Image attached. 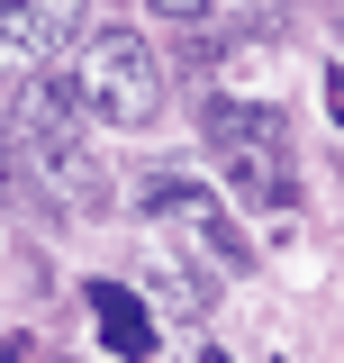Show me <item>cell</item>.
Masks as SVG:
<instances>
[{"mask_svg":"<svg viewBox=\"0 0 344 363\" xmlns=\"http://www.w3.org/2000/svg\"><path fill=\"white\" fill-rule=\"evenodd\" d=\"M326 109H336V118H344V73H326Z\"/></svg>","mask_w":344,"mask_h":363,"instance_id":"cell-7","label":"cell"},{"mask_svg":"<svg viewBox=\"0 0 344 363\" xmlns=\"http://www.w3.org/2000/svg\"><path fill=\"white\" fill-rule=\"evenodd\" d=\"M82 37H91V9H82V0H0V55L64 64Z\"/></svg>","mask_w":344,"mask_h":363,"instance_id":"cell-4","label":"cell"},{"mask_svg":"<svg viewBox=\"0 0 344 363\" xmlns=\"http://www.w3.org/2000/svg\"><path fill=\"white\" fill-rule=\"evenodd\" d=\"M9 128H18V155H28V173H45L64 200H91V155H82V100L73 82H55V73H28V82H9Z\"/></svg>","mask_w":344,"mask_h":363,"instance_id":"cell-2","label":"cell"},{"mask_svg":"<svg viewBox=\"0 0 344 363\" xmlns=\"http://www.w3.org/2000/svg\"><path fill=\"white\" fill-rule=\"evenodd\" d=\"M145 209H154V218H172L181 236H200L217 272H245V264H254V255H245V236L217 218V200H209V191H190L181 173H145Z\"/></svg>","mask_w":344,"mask_h":363,"instance_id":"cell-3","label":"cell"},{"mask_svg":"<svg viewBox=\"0 0 344 363\" xmlns=\"http://www.w3.org/2000/svg\"><path fill=\"white\" fill-rule=\"evenodd\" d=\"M73 100L100 128H154L164 118V73H154V45L136 28H91L73 45Z\"/></svg>","mask_w":344,"mask_h":363,"instance_id":"cell-1","label":"cell"},{"mask_svg":"<svg viewBox=\"0 0 344 363\" xmlns=\"http://www.w3.org/2000/svg\"><path fill=\"white\" fill-rule=\"evenodd\" d=\"M145 291L164 300V318H172V327H200V318H209V300H217V281L190 264L181 245H145Z\"/></svg>","mask_w":344,"mask_h":363,"instance_id":"cell-5","label":"cell"},{"mask_svg":"<svg viewBox=\"0 0 344 363\" xmlns=\"http://www.w3.org/2000/svg\"><path fill=\"white\" fill-rule=\"evenodd\" d=\"M45 363H73V354H45Z\"/></svg>","mask_w":344,"mask_h":363,"instance_id":"cell-8","label":"cell"},{"mask_svg":"<svg viewBox=\"0 0 344 363\" xmlns=\"http://www.w3.org/2000/svg\"><path fill=\"white\" fill-rule=\"evenodd\" d=\"M154 9H164V18H181V28H190V18H209L217 0H154Z\"/></svg>","mask_w":344,"mask_h":363,"instance_id":"cell-6","label":"cell"},{"mask_svg":"<svg viewBox=\"0 0 344 363\" xmlns=\"http://www.w3.org/2000/svg\"><path fill=\"white\" fill-rule=\"evenodd\" d=\"M0 100H9V91H0Z\"/></svg>","mask_w":344,"mask_h":363,"instance_id":"cell-9","label":"cell"}]
</instances>
